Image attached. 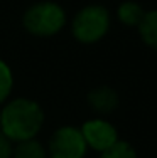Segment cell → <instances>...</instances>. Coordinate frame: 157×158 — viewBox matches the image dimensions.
Returning a JSON list of instances; mask_svg holds the SVG:
<instances>
[{"label":"cell","mask_w":157,"mask_h":158,"mask_svg":"<svg viewBox=\"0 0 157 158\" xmlns=\"http://www.w3.org/2000/svg\"><path fill=\"white\" fill-rule=\"evenodd\" d=\"M44 119V110L31 98H14L0 108V131L12 143L37 138Z\"/></svg>","instance_id":"1"},{"label":"cell","mask_w":157,"mask_h":158,"mask_svg":"<svg viewBox=\"0 0 157 158\" xmlns=\"http://www.w3.org/2000/svg\"><path fill=\"white\" fill-rule=\"evenodd\" d=\"M66 10L52 0H41L27 7L22 15V25L31 35L39 39L58 35L66 27Z\"/></svg>","instance_id":"2"},{"label":"cell","mask_w":157,"mask_h":158,"mask_svg":"<svg viewBox=\"0 0 157 158\" xmlns=\"http://www.w3.org/2000/svg\"><path fill=\"white\" fill-rule=\"evenodd\" d=\"M111 27V15L107 7L100 3H91L74 14L71 20V34L80 44H91L100 42L105 39Z\"/></svg>","instance_id":"3"},{"label":"cell","mask_w":157,"mask_h":158,"mask_svg":"<svg viewBox=\"0 0 157 158\" xmlns=\"http://www.w3.org/2000/svg\"><path fill=\"white\" fill-rule=\"evenodd\" d=\"M46 148L47 158H85L88 153L81 130L71 125L59 126L49 138Z\"/></svg>","instance_id":"4"},{"label":"cell","mask_w":157,"mask_h":158,"mask_svg":"<svg viewBox=\"0 0 157 158\" xmlns=\"http://www.w3.org/2000/svg\"><path fill=\"white\" fill-rule=\"evenodd\" d=\"M80 130L86 141L88 150H93L96 153L107 152L120 140L117 128L105 118H89L81 125Z\"/></svg>","instance_id":"5"},{"label":"cell","mask_w":157,"mask_h":158,"mask_svg":"<svg viewBox=\"0 0 157 158\" xmlns=\"http://www.w3.org/2000/svg\"><path fill=\"white\" fill-rule=\"evenodd\" d=\"M118 93L110 86H98L88 93V104L98 114H110L118 108Z\"/></svg>","instance_id":"6"},{"label":"cell","mask_w":157,"mask_h":158,"mask_svg":"<svg viewBox=\"0 0 157 158\" xmlns=\"http://www.w3.org/2000/svg\"><path fill=\"white\" fill-rule=\"evenodd\" d=\"M144 7L140 5L139 2H133V0H125V2H122L120 5L117 7V12H115V15H117V20L120 22L122 25H125V27H139L140 20L144 19Z\"/></svg>","instance_id":"7"},{"label":"cell","mask_w":157,"mask_h":158,"mask_svg":"<svg viewBox=\"0 0 157 158\" xmlns=\"http://www.w3.org/2000/svg\"><path fill=\"white\" fill-rule=\"evenodd\" d=\"M139 37L149 49L157 51V9L145 10L144 19L137 27Z\"/></svg>","instance_id":"8"},{"label":"cell","mask_w":157,"mask_h":158,"mask_svg":"<svg viewBox=\"0 0 157 158\" xmlns=\"http://www.w3.org/2000/svg\"><path fill=\"white\" fill-rule=\"evenodd\" d=\"M12 158H47V148L37 138L14 143Z\"/></svg>","instance_id":"9"},{"label":"cell","mask_w":157,"mask_h":158,"mask_svg":"<svg viewBox=\"0 0 157 158\" xmlns=\"http://www.w3.org/2000/svg\"><path fill=\"white\" fill-rule=\"evenodd\" d=\"M14 89V73L3 59H0V106L9 101Z\"/></svg>","instance_id":"10"},{"label":"cell","mask_w":157,"mask_h":158,"mask_svg":"<svg viewBox=\"0 0 157 158\" xmlns=\"http://www.w3.org/2000/svg\"><path fill=\"white\" fill-rule=\"evenodd\" d=\"M100 158H139L135 148L125 140H118L111 148L100 153Z\"/></svg>","instance_id":"11"},{"label":"cell","mask_w":157,"mask_h":158,"mask_svg":"<svg viewBox=\"0 0 157 158\" xmlns=\"http://www.w3.org/2000/svg\"><path fill=\"white\" fill-rule=\"evenodd\" d=\"M14 155V143L0 131V158H12Z\"/></svg>","instance_id":"12"}]
</instances>
